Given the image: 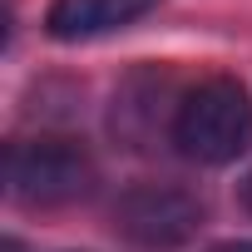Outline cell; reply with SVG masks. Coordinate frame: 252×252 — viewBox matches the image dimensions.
Returning a JSON list of instances; mask_svg holds the SVG:
<instances>
[{"label": "cell", "instance_id": "1", "mask_svg": "<svg viewBox=\"0 0 252 252\" xmlns=\"http://www.w3.org/2000/svg\"><path fill=\"white\" fill-rule=\"evenodd\" d=\"M168 139L193 163H232V158H242L252 149V94L227 74H213V79L183 89L178 104H173Z\"/></svg>", "mask_w": 252, "mask_h": 252}, {"label": "cell", "instance_id": "2", "mask_svg": "<svg viewBox=\"0 0 252 252\" xmlns=\"http://www.w3.org/2000/svg\"><path fill=\"white\" fill-rule=\"evenodd\" d=\"M99 183L94 158L74 139H15L5 149V193L25 208H64Z\"/></svg>", "mask_w": 252, "mask_h": 252}, {"label": "cell", "instance_id": "3", "mask_svg": "<svg viewBox=\"0 0 252 252\" xmlns=\"http://www.w3.org/2000/svg\"><path fill=\"white\" fill-rule=\"evenodd\" d=\"M198 222H203V203L193 193H183V188H168V183L134 188L119 203V227L134 242H149V247H173Z\"/></svg>", "mask_w": 252, "mask_h": 252}, {"label": "cell", "instance_id": "4", "mask_svg": "<svg viewBox=\"0 0 252 252\" xmlns=\"http://www.w3.org/2000/svg\"><path fill=\"white\" fill-rule=\"evenodd\" d=\"M154 5L158 0H55L45 15V30L55 40H99L144 20Z\"/></svg>", "mask_w": 252, "mask_h": 252}, {"label": "cell", "instance_id": "5", "mask_svg": "<svg viewBox=\"0 0 252 252\" xmlns=\"http://www.w3.org/2000/svg\"><path fill=\"white\" fill-rule=\"evenodd\" d=\"M208 252H252V237H242V242H218V247H208Z\"/></svg>", "mask_w": 252, "mask_h": 252}, {"label": "cell", "instance_id": "6", "mask_svg": "<svg viewBox=\"0 0 252 252\" xmlns=\"http://www.w3.org/2000/svg\"><path fill=\"white\" fill-rule=\"evenodd\" d=\"M242 203H247V213H252V173H247V183H242Z\"/></svg>", "mask_w": 252, "mask_h": 252}]
</instances>
